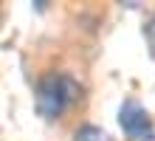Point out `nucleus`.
<instances>
[{
  "instance_id": "nucleus-1",
  "label": "nucleus",
  "mask_w": 155,
  "mask_h": 141,
  "mask_svg": "<svg viewBox=\"0 0 155 141\" xmlns=\"http://www.w3.org/2000/svg\"><path fill=\"white\" fill-rule=\"evenodd\" d=\"M76 96H79V85L71 76H65V73H51L37 88V110L45 119H57L74 105Z\"/></svg>"
},
{
  "instance_id": "nucleus-3",
  "label": "nucleus",
  "mask_w": 155,
  "mask_h": 141,
  "mask_svg": "<svg viewBox=\"0 0 155 141\" xmlns=\"http://www.w3.org/2000/svg\"><path fill=\"white\" fill-rule=\"evenodd\" d=\"M76 141H110V138L104 136V130H99L93 124H85V127L76 130Z\"/></svg>"
},
{
  "instance_id": "nucleus-4",
  "label": "nucleus",
  "mask_w": 155,
  "mask_h": 141,
  "mask_svg": "<svg viewBox=\"0 0 155 141\" xmlns=\"http://www.w3.org/2000/svg\"><path fill=\"white\" fill-rule=\"evenodd\" d=\"M147 40H150V45H152V51H155V17L147 23Z\"/></svg>"
},
{
  "instance_id": "nucleus-2",
  "label": "nucleus",
  "mask_w": 155,
  "mask_h": 141,
  "mask_svg": "<svg viewBox=\"0 0 155 141\" xmlns=\"http://www.w3.org/2000/svg\"><path fill=\"white\" fill-rule=\"evenodd\" d=\"M118 124L130 138L135 141H152V121H150V113L144 110L135 99H127L121 110H118Z\"/></svg>"
}]
</instances>
